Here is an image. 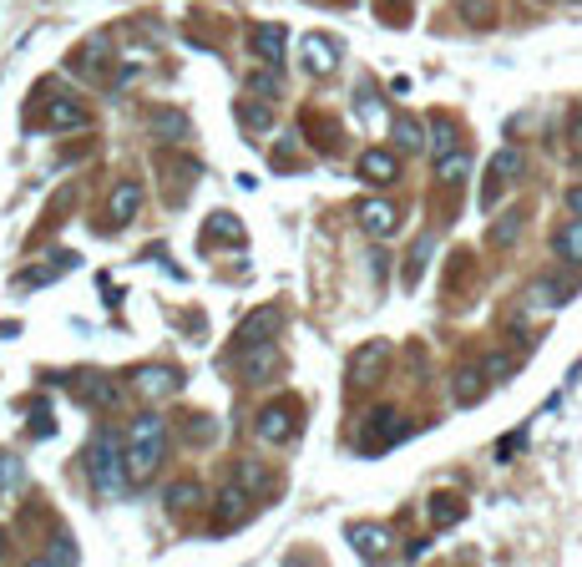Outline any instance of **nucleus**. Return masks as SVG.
Wrapping results in <instances>:
<instances>
[{
	"label": "nucleus",
	"instance_id": "obj_1",
	"mask_svg": "<svg viewBox=\"0 0 582 567\" xmlns=\"http://www.w3.org/2000/svg\"><path fill=\"white\" fill-rule=\"evenodd\" d=\"M163 451H167V425L163 415H137L132 431H127V471H132V481H147L157 466H163Z\"/></svg>",
	"mask_w": 582,
	"mask_h": 567
},
{
	"label": "nucleus",
	"instance_id": "obj_2",
	"mask_svg": "<svg viewBox=\"0 0 582 567\" xmlns=\"http://www.w3.org/2000/svg\"><path fill=\"white\" fill-rule=\"evenodd\" d=\"M122 446H127V441L107 436V431H101V436H91V446H87L91 487L111 491V497H117V491H127V476H132V471H127V461H122Z\"/></svg>",
	"mask_w": 582,
	"mask_h": 567
},
{
	"label": "nucleus",
	"instance_id": "obj_3",
	"mask_svg": "<svg viewBox=\"0 0 582 567\" xmlns=\"http://www.w3.org/2000/svg\"><path fill=\"white\" fill-rule=\"evenodd\" d=\"M400 436H410V421L396 411V405H375V411L365 415V431H360L365 451H385L390 441H400Z\"/></svg>",
	"mask_w": 582,
	"mask_h": 567
},
{
	"label": "nucleus",
	"instance_id": "obj_4",
	"mask_svg": "<svg viewBox=\"0 0 582 567\" xmlns=\"http://www.w3.org/2000/svg\"><path fill=\"white\" fill-rule=\"evenodd\" d=\"M253 431H259V441H269V446H284V441L299 436V405L294 401H274L259 411V421H253Z\"/></svg>",
	"mask_w": 582,
	"mask_h": 567
},
{
	"label": "nucleus",
	"instance_id": "obj_5",
	"mask_svg": "<svg viewBox=\"0 0 582 567\" xmlns=\"http://www.w3.org/2000/svg\"><path fill=\"white\" fill-rule=\"evenodd\" d=\"M299 61H304L309 77H334V71H340V41H334V36H324V31L304 36Z\"/></svg>",
	"mask_w": 582,
	"mask_h": 567
},
{
	"label": "nucleus",
	"instance_id": "obj_6",
	"mask_svg": "<svg viewBox=\"0 0 582 567\" xmlns=\"http://www.w3.org/2000/svg\"><path fill=\"white\" fill-rule=\"evenodd\" d=\"M344 542H350L365 562H380V557H390L396 537L385 532V527H375V522H350V527H344Z\"/></svg>",
	"mask_w": 582,
	"mask_h": 567
},
{
	"label": "nucleus",
	"instance_id": "obj_7",
	"mask_svg": "<svg viewBox=\"0 0 582 567\" xmlns=\"http://www.w3.org/2000/svg\"><path fill=\"white\" fill-rule=\"evenodd\" d=\"M516 177H522V157H516L512 147H502V153L492 157V173H486V183H481V208H496V203H502V187L516 183Z\"/></svg>",
	"mask_w": 582,
	"mask_h": 567
},
{
	"label": "nucleus",
	"instance_id": "obj_8",
	"mask_svg": "<svg viewBox=\"0 0 582 567\" xmlns=\"http://www.w3.org/2000/svg\"><path fill=\"white\" fill-rule=\"evenodd\" d=\"M253 507V491L243 487V481H223L218 502H213V517H218V532H228V527H238L243 517H249Z\"/></svg>",
	"mask_w": 582,
	"mask_h": 567
},
{
	"label": "nucleus",
	"instance_id": "obj_9",
	"mask_svg": "<svg viewBox=\"0 0 582 567\" xmlns=\"http://www.w3.org/2000/svg\"><path fill=\"white\" fill-rule=\"evenodd\" d=\"M279 335V309L264 305V309H253L249 319H243L238 329H233V349H249V345H269V339Z\"/></svg>",
	"mask_w": 582,
	"mask_h": 567
},
{
	"label": "nucleus",
	"instance_id": "obj_10",
	"mask_svg": "<svg viewBox=\"0 0 582 567\" xmlns=\"http://www.w3.org/2000/svg\"><path fill=\"white\" fill-rule=\"evenodd\" d=\"M354 219H360V229L370 233V239H385V233H396L400 208L390 203V198H365V203L354 208Z\"/></svg>",
	"mask_w": 582,
	"mask_h": 567
},
{
	"label": "nucleus",
	"instance_id": "obj_11",
	"mask_svg": "<svg viewBox=\"0 0 582 567\" xmlns=\"http://www.w3.org/2000/svg\"><path fill=\"white\" fill-rule=\"evenodd\" d=\"M132 385L147 395V401H163V395H173L177 385H183V375H177L173 365H137V370H132Z\"/></svg>",
	"mask_w": 582,
	"mask_h": 567
},
{
	"label": "nucleus",
	"instance_id": "obj_12",
	"mask_svg": "<svg viewBox=\"0 0 582 567\" xmlns=\"http://www.w3.org/2000/svg\"><path fill=\"white\" fill-rule=\"evenodd\" d=\"M385 355H390V345H385V339H375V345H365L360 355H354V365H350V385H354V390H365V385L380 380Z\"/></svg>",
	"mask_w": 582,
	"mask_h": 567
},
{
	"label": "nucleus",
	"instance_id": "obj_13",
	"mask_svg": "<svg viewBox=\"0 0 582 567\" xmlns=\"http://www.w3.org/2000/svg\"><path fill=\"white\" fill-rule=\"evenodd\" d=\"M486 365H456V375H450V395H456V405H476L486 395Z\"/></svg>",
	"mask_w": 582,
	"mask_h": 567
},
{
	"label": "nucleus",
	"instance_id": "obj_14",
	"mask_svg": "<svg viewBox=\"0 0 582 567\" xmlns=\"http://www.w3.org/2000/svg\"><path fill=\"white\" fill-rule=\"evenodd\" d=\"M163 502H167V512H173V517H193L203 507V487L193 476H177V481H167Z\"/></svg>",
	"mask_w": 582,
	"mask_h": 567
},
{
	"label": "nucleus",
	"instance_id": "obj_15",
	"mask_svg": "<svg viewBox=\"0 0 582 567\" xmlns=\"http://www.w3.org/2000/svg\"><path fill=\"white\" fill-rule=\"evenodd\" d=\"M137 208H143V183H117V193H111V229H127V223L137 219Z\"/></svg>",
	"mask_w": 582,
	"mask_h": 567
},
{
	"label": "nucleus",
	"instance_id": "obj_16",
	"mask_svg": "<svg viewBox=\"0 0 582 567\" xmlns=\"http://www.w3.org/2000/svg\"><path fill=\"white\" fill-rule=\"evenodd\" d=\"M279 370V360H274V349H264V345H249V355L238 360V375L249 385H259V380H269V375Z\"/></svg>",
	"mask_w": 582,
	"mask_h": 567
},
{
	"label": "nucleus",
	"instance_id": "obj_17",
	"mask_svg": "<svg viewBox=\"0 0 582 567\" xmlns=\"http://www.w3.org/2000/svg\"><path fill=\"white\" fill-rule=\"evenodd\" d=\"M87 107L81 102H51V112H46V132H77L87 127Z\"/></svg>",
	"mask_w": 582,
	"mask_h": 567
},
{
	"label": "nucleus",
	"instance_id": "obj_18",
	"mask_svg": "<svg viewBox=\"0 0 582 567\" xmlns=\"http://www.w3.org/2000/svg\"><path fill=\"white\" fill-rule=\"evenodd\" d=\"M396 173H400V163H396V153H385V147H375V153L360 157L365 183H396Z\"/></svg>",
	"mask_w": 582,
	"mask_h": 567
},
{
	"label": "nucleus",
	"instance_id": "obj_19",
	"mask_svg": "<svg viewBox=\"0 0 582 567\" xmlns=\"http://www.w3.org/2000/svg\"><path fill=\"white\" fill-rule=\"evenodd\" d=\"M238 122H243V132H269L274 127V107H269V97H243L238 102Z\"/></svg>",
	"mask_w": 582,
	"mask_h": 567
},
{
	"label": "nucleus",
	"instance_id": "obj_20",
	"mask_svg": "<svg viewBox=\"0 0 582 567\" xmlns=\"http://www.w3.org/2000/svg\"><path fill=\"white\" fill-rule=\"evenodd\" d=\"M552 249H557V259L567 263H582V219H567L557 233H552Z\"/></svg>",
	"mask_w": 582,
	"mask_h": 567
},
{
	"label": "nucleus",
	"instance_id": "obj_21",
	"mask_svg": "<svg viewBox=\"0 0 582 567\" xmlns=\"http://www.w3.org/2000/svg\"><path fill=\"white\" fill-rule=\"evenodd\" d=\"M390 137H396V147L406 157H416V153H426V132H420V122H410V117H396V127H390Z\"/></svg>",
	"mask_w": 582,
	"mask_h": 567
},
{
	"label": "nucleus",
	"instance_id": "obj_22",
	"mask_svg": "<svg viewBox=\"0 0 582 567\" xmlns=\"http://www.w3.org/2000/svg\"><path fill=\"white\" fill-rule=\"evenodd\" d=\"M253 51L279 66L284 61V26H259V31H253Z\"/></svg>",
	"mask_w": 582,
	"mask_h": 567
},
{
	"label": "nucleus",
	"instance_id": "obj_23",
	"mask_svg": "<svg viewBox=\"0 0 582 567\" xmlns=\"http://www.w3.org/2000/svg\"><path fill=\"white\" fill-rule=\"evenodd\" d=\"M203 239H208V243H238L243 239V223L233 219V213H213V219L203 223Z\"/></svg>",
	"mask_w": 582,
	"mask_h": 567
},
{
	"label": "nucleus",
	"instance_id": "obj_24",
	"mask_svg": "<svg viewBox=\"0 0 582 567\" xmlns=\"http://www.w3.org/2000/svg\"><path fill=\"white\" fill-rule=\"evenodd\" d=\"M430 517H436V527H456L466 517V502L450 497V491H436V497H430Z\"/></svg>",
	"mask_w": 582,
	"mask_h": 567
},
{
	"label": "nucleus",
	"instance_id": "obj_25",
	"mask_svg": "<svg viewBox=\"0 0 582 567\" xmlns=\"http://www.w3.org/2000/svg\"><path fill=\"white\" fill-rule=\"evenodd\" d=\"M233 476H238L243 487L253 491V497H269V491H274V476H269L259 461H238V466H233Z\"/></svg>",
	"mask_w": 582,
	"mask_h": 567
},
{
	"label": "nucleus",
	"instance_id": "obj_26",
	"mask_svg": "<svg viewBox=\"0 0 582 567\" xmlns=\"http://www.w3.org/2000/svg\"><path fill=\"white\" fill-rule=\"evenodd\" d=\"M71 390L87 395V405H107V401H111V385L101 380V375H91V370H77V375H71Z\"/></svg>",
	"mask_w": 582,
	"mask_h": 567
},
{
	"label": "nucleus",
	"instance_id": "obj_27",
	"mask_svg": "<svg viewBox=\"0 0 582 567\" xmlns=\"http://www.w3.org/2000/svg\"><path fill=\"white\" fill-rule=\"evenodd\" d=\"M187 137V117L183 112H157L153 117V142H183Z\"/></svg>",
	"mask_w": 582,
	"mask_h": 567
},
{
	"label": "nucleus",
	"instance_id": "obj_28",
	"mask_svg": "<svg viewBox=\"0 0 582 567\" xmlns=\"http://www.w3.org/2000/svg\"><path fill=\"white\" fill-rule=\"evenodd\" d=\"M471 173V157L456 147V153H446V157H436V177L440 183H461V177Z\"/></svg>",
	"mask_w": 582,
	"mask_h": 567
},
{
	"label": "nucleus",
	"instance_id": "obj_29",
	"mask_svg": "<svg viewBox=\"0 0 582 567\" xmlns=\"http://www.w3.org/2000/svg\"><path fill=\"white\" fill-rule=\"evenodd\" d=\"M304 132H309V142H319V147H340V127L324 122L319 112H304Z\"/></svg>",
	"mask_w": 582,
	"mask_h": 567
},
{
	"label": "nucleus",
	"instance_id": "obj_30",
	"mask_svg": "<svg viewBox=\"0 0 582 567\" xmlns=\"http://www.w3.org/2000/svg\"><path fill=\"white\" fill-rule=\"evenodd\" d=\"M430 147H436V157L456 153V122H446V117L430 122Z\"/></svg>",
	"mask_w": 582,
	"mask_h": 567
},
{
	"label": "nucleus",
	"instance_id": "obj_31",
	"mask_svg": "<svg viewBox=\"0 0 582 567\" xmlns=\"http://www.w3.org/2000/svg\"><path fill=\"white\" fill-rule=\"evenodd\" d=\"M516 233H522V213H506V219H496V223H492V243H496V249L516 243Z\"/></svg>",
	"mask_w": 582,
	"mask_h": 567
},
{
	"label": "nucleus",
	"instance_id": "obj_32",
	"mask_svg": "<svg viewBox=\"0 0 582 567\" xmlns=\"http://www.w3.org/2000/svg\"><path fill=\"white\" fill-rule=\"evenodd\" d=\"M430 249H436V239H416V249H410V259H406V284L420 279V269H426Z\"/></svg>",
	"mask_w": 582,
	"mask_h": 567
},
{
	"label": "nucleus",
	"instance_id": "obj_33",
	"mask_svg": "<svg viewBox=\"0 0 582 567\" xmlns=\"http://www.w3.org/2000/svg\"><path fill=\"white\" fill-rule=\"evenodd\" d=\"M249 91H253V97H269V102H274L279 97V66H274V71H253Z\"/></svg>",
	"mask_w": 582,
	"mask_h": 567
},
{
	"label": "nucleus",
	"instance_id": "obj_34",
	"mask_svg": "<svg viewBox=\"0 0 582 567\" xmlns=\"http://www.w3.org/2000/svg\"><path fill=\"white\" fill-rule=\"evenodd\" d=\"M21 481V456L16 451H0V491H11Z\"/></svg>",
	"mask_w": 582,
	"mask_h": 567
},
{
	"label": "nucleus",
	"instance_id": "obj_35",
	"mask_svg": "<svg viewBox=\"0 0 582 567\" xmlns=\"http://www.w3.org/2000/svg\"><path fill=\"white\" fill-rule=\"evenodd\" d=\"M46 562H77V542H71L67 532L51 537V552H46Z\"/></svg>",
	"mask_w": 582,
	"mask_h": 567
},
{
	"label": "nucleus",
	"instance_id": "obj_36",
	"mask_svg": "<svg viewBox=\"0 0 582 567\" xmlns=\"http://www.w3.org/2000/svg\"><path fill=\"white\" fill-rule=\"evenodd\" d=\"M512 370H516V360H512V355H492V360H486V375H492V380H506Z\"/></svg>",
	"mask_w": 582,
	"mask_h": 567
},
{
	"label": "nucleus",
	"instance_id": "obj_37",
	"mask_svg": "<svg viewBox=\"0 0 582 567\" xmlns=\"http://www.w3.org/2000/svg\"><path fill=\"white\" fill-rule=\"evenodd\" d=\"M461 11H466V21H486L492 5H486V0H461Z\"/></svg>",
	"mask_w": 582,
	"mask_h": 567
},
{
	"label": "nucleus",
	"instance_id": "obj_38",
	"mask_svg": "<svg viewBox=\"0 0 582 567\" xmlns=\"http://www.w3.org/2000/svg\"><path fill=\"white\" fill-rule=\"evenodd\" d=\"M36 436H51V411L46 405H36Z\"/></svg>",
	"mask_w": 582,
	"mask_h": 567
},
{
	"label": "nucleus",
	"instance_id": "obj_39",
	"mask_svg": "<svg viewBox=\"0 0 582 567\" xmlns=\"http://www.w3.org/2000/svg\"><path fill=\"white\" fill-rule=\"evenodd\" d=\"M567 213H572V219H582V187H572V193H567Z\"/></svg>",
	"mask_w": 582,
	"mask_h": 567
},
{
	"label": "nucleus",
	"instance_id": "obj_40",
	"mask_svg": "<svg viewBox=\"0 0 582 567\" xmlns=\"http://www.w3.org/2000/svg\"><path fill=\"white\" fill-rule=\"evenodd\" d=\"M0 552H5V532H0Z\"/></svg>",
	"mask_w": 582,
	"mask_h": 567
}]
</instances>
